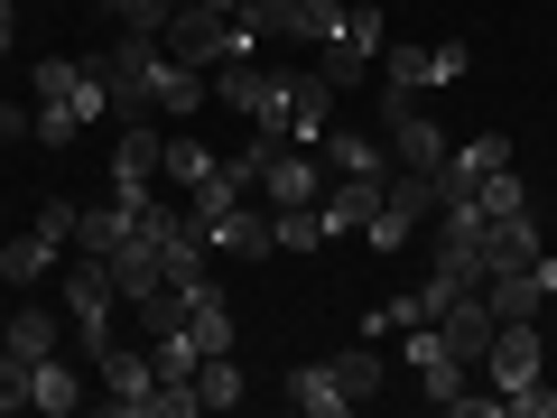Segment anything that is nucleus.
<instances>
[{
    "instance_id": "f257e3e1",
    "label": "nucleus",
    "mask_w": 557,
    "mask_h": 418,
    "mask_svg": "<svg viewBox=\"0 0 557 418\" xmlns=\"http://www.w3.org/2000/svg\"><path fill=\"white\" fill-rule=\"evenodd\" d=\"M102 75H112V112H121V121H131V112L186 121V112H205V102H214V84H205L196 65H177L159 38H139V28H121V38L102 47Z\"/></svg>"
},
{
    "instance_id": "f03ea898",
    "label": "nucleus",
    "mask_w": 557,
    "mask_h": 418,
    "mask_svg": "<svg viewBox=\"0 0 557 418\" xmlns=\"http://www.w3.org/2000/svg\"><path fill=\"white\" fill-rule=\"evenodd\" d=\"M28 94H38L28 131H38L47 149H75V139L94 131L102 112H112V75H102V57H38Z\"/></svg>"
},
{
    "instance_id": "7ed1b4c3",
    "label": "nucleus",
    "mask_w": 557,
    "mask_h": 418,
    "mask_svg": "<svg viewBox=\"0 0 557 418\" xmlns=\"http://www.w3.org/2000/svg\"><path fill=\"white\" fill-rule=\"evenodd\" d=\"M159 47L177 65H196V75H214V65H233V57H260V28L251 20H214V10H196V0H177V20L159 28Z\"/></svg>"
},
{
    "instance_id": "20e7f679",
    "label": "nucleus",
    "mask_w": 557,
    "mask_h": 418,
    "mask_svg": "<svg viewBox=\"0 0 557 418\" xmlns=\"http://www.w3.org/2000/svg\"><path fill=\"white\" fill-rule=\"evenodd\" d=\"M428 223H437V186H428V168H391V186H381L362 242H372V251H409Z\"/></svg>"
},
{
    "instance_id": "39448f33",
    "label": "nucleus",
    "mask_w": 557,
    "mask_h": 418,
    "mask_svg": "<svg viewBox=\"0 0 557 418\" xmlns=\"http://www.w3.org/2000/svg\"><path fill=\"white\" fill-rule=\"evenodd\" d=\"M381 47H391V38H381V10H372V0H344L335 28H325V47H317V75L344 94V84H362L381 65Z\"/></svg>"
},
{
    "instance_id": "423d86ee",
    "label": "nucleus",
    "mask_w": 557,
    "mask_h": 418,
    "mask_svg": "<svg viewBox=\"0 0 557 418\" xmlns=\"http://www.w3.org/2000/svg\"><path fill=\"white\" fill-rule=\"evenodd\" d=\"M94 381H102V409H112V418H149V409H159V362H149V344H139V354H131V344H102V354H94Z\"/></svg>"
},
{
    "instance_id": "0eeeda50",
    "label": "nucleus",
    "mask_w": 557,
    "mask_h": 418,
    "mask_svg": "<svg viewBox=\"0 0 557 418\" xmlns=\"http://www.w3.org/2000/svg\"><path fill=\"white\" fill-rule=\"evenodd\" d=\"M186 223H196V242H205V251H223V260H270L278 251V214L260 196L223 205V214H186Z\"/></svg>"
},
{
    "instance_id": "6e6552de",
    "label": "nucleus",
    "mask_w": 557,
    "mask_h": 418,
    "mask_svg": "<svg viewBox=\"0 0 557 418\" xmlns=\"http://www.w3.org/2000/svg\"><path fill=\"white\" fill-rule=\"evenodd\" d=\"M493 168H511V139L502 131H483V139H456L437 168H428V186H437V214L446 205H474V186L493 177Z\"/></svg>"
},
{
    "instance_id": "1a4fd4ad",
    "label": "nucleus",
    "mask_w": 557,
    "mask_h": 418,
    "mask_svg": "<svg viewBox=\"0 0 557 418\" xmlns=\"http://www.w3.org/2000/svg\"><path fill=\"white\" fill-rule=\"evenodd\" d=\"M159 159H168V131H159V112H131L121 121V149H112V196H159Z\"/></svg>"
},
{
    "instance_id": "9d476101",
    "label": "nucleus",
    "mask_w": 557,
    "mask_h": 418,
    "mask_svg": "<svg viewBox=\"0 0 557 418\" xmlns=\"http://www.w3.org/2000/svg\"><path fill=\"white\" fill-rule=\"evenodd\" d=\"M381 139H391V159H399V168H437L446 149H456L437 121L418 112V94H391V84H381Z\"/></svg>"
},
{
    "instance_id": "9b49d317",
    "label": "nucleus",
    "mask_w": 557,
    "mask_h": 418,
    "mask_svg": "<svg viewBox=\"0 0 557 418\" xmlns=\"http://www.w3.org/2000/svg\"><path fill=\"white\" fill-rule=\"evenodd\" d=\"M335 10H344V0H251L242 20H251L260 38H278V47H325Z\"/></svg>"
},
{
    "instance_id": "f8f14e48",
    "label": "nucleus",
    "mask_w": 557,
    "mask_h": 418,
    "mask_svg": "<svg viewBox=\"0 0 557 418\" xmlns=\"http://www.w3.org/2000/svg\"><path fill=\"white\" fill-rule=\"evenodd\" d=\"M325 196V149H288L278 139L270 168H260V205H317Z\"/></svg>"
},
{
    "instance_id": "ddd939ff",
    "label": "nucleus",
    "mask_w": 557,
    "mask_h": 418,
    "mask_svg": "<svg viewBox=\"0 0 557 418\" xmlns=\"http://www.w3.org/2000/svg\"><path fill=\"white\" fill-rule=\"evenodd\" d=\"M409 372L428 381V399H456V391H465V354L437 335V317H418V325H409Z\"/></svg>"
},
{
    "instance_id": "4468645a",
    "label": "nucleus",
    "mask_w": 557,
    "mask_h": 418,
    "mask_svg": "<svg viewBox=\"0 0 557 418\" xmlns=\"http://www.w3.org/2000/svg\"><path fill=\"white\" fill-rule=\"evenodd\" d=\"M381 186H391V177H325V196H317V223H325V242L362 233V223H372V205H381Z\"/></svg>"
},
{
    "instance_id": "2eb2a0df",
    "label": "nucleus",
    "mask_w": 557,
    "mask_h": 418,
    "mask_svg": "<svg viewBox=\"0 0 557 418\" xmlns=\"http://www.w3.org/2000/svg\"><path fill=\"white\" fill-rule=\"evenodd\" d=\"M278 399H288L298 418H354V391L335 381V362H298V372L278 381Z\"/></svg>"
},
{
    "instance_id": "dca6fc26",
    "label": "nucleus",
    "mask_w": 557,
    "mask_h": 418,
    "mask_svg": "<svg viewBox=\"0 0 557 418\" xmlns=\"http://www.w3.org/2000/svg\"><path fill=\"white\" fill-rule=\"evenodd\" d=\"M177 298H186V335H196V354H233V298H223L214 279L177 288Z\"/></svg>"
},
{
    "instance_id": "f3484780",
    "label": "nucleus",
    "mask_w": 557,
    "mask_h": 418,
    "mask_svg": "<svg viewBox=\"0 0 557 418\" xmlns=\"http://www.w3.org/2000/svg\"><path fill=\"white\" fill-rule=\"evenodd\" d=\"M493 325H502V317H493V298H483V288H465V298L437 317V335L456 344V354H465V372H474V362H483V344H493Z\"/></svg>"
},
{
    "instance_id": "a211bd4d",
    "label": "nucleus",
    "mask_w": 557,
    "mask_h": 418,
    "mask_svg": "<svg viewBox=\"0 0 557 418\" xmlns=\"http://www.w3.org/2000/svg\"><path fill=\"white\" fill-rule=\"evenodd\" d=\"M84 399H94V391H84V372H75L65 354H38V362H28V409L65 418V409H84Z\"/></svg>"
},
{
    "instance_id": "6ab92c4d",
    "label": "nucleus",
    "mask_w": 557,
    "mask_h": 418,
    "mask_svg": "<svg viewBox=\"0 0 557 418\" xmlns=\"http://www.w3.org/2000/svg\"><path fill=\"white\" fill-rule=\"evenodd\" d=\"M317 149H325V177H391V139H362V131H325L317 139Z\"/></svg>"
},
{
    "instance_id": "aec40b11",
    "label": "nucleus",
    "mask_w": 557,
    "mask_h": 418,
    "mask_svg": "<svg viewBox=\"0 0 557 418\" xmlns=\"http://www.w3.org/2000/svg\"><path fill=\"white\" fill-rule=\"evenodd\" d=\"M57 251H65V242H47L38 223H28L20 242H0V279H10V288H38V279L57 270Z\"/></svg>"
},
{
    "instance_id": "412c9836",
    "label": "nucleus",
    "mask_w": 557,
    "mask_h": 418,
    "mask_svg": "<svg viewBox=\"0 0 557 418\" xmlns=\"http://www.w3.org/2000/svg\"><path fill=\"white\" fill-rule=\"evenodd\" d=\"M381 84H391V94H428V84H437V47H428V38L381 47Z\"/></svg>"
},
{
    "instance_id": "4be33fe9",
    "label": "nucleus",
    "mask_w": 557,
    "mask_h": 418,
    "mask_svg": "<svg viewBox=\"0 0 557 418\" xmlns=\"http://www.w3.org/2000/svg\"><path fill=\"white\" fill-rule=\"evenodd\" d=\"M0 354H20V362L57 354V317H47V307H10V335H0Z\"/></svg>"
},
{
    "instance_id": "5701e85b",
    "label": "nucleus",
    "mask_w": 557,
    "mask_h": 418,
    "mask_svg": "<svg viewBox=\"0 0 557 418\" xmlns=\"http://www.w3.org/2000/svg\"><path fill=\"white\" fill-rule=\"evenodd\" d=\"M214 168H223V159H214V149H205V139H168V159H159V177L177 186V196H196V186L214 177Z\"/></svg>"
},
{
    "instance_id": "b1692460",
    "label": "nucleus",
    "mask_w": 557,
    "mask_h": 418,
    "mask_svg": "<svg viewBox=\"0 0 557 418\" xmlns=\"http://www.w3.org/2000/svg\"><path fill=\"white\" fill-rule=\"evenodd\" d=\"M242 391H251V381H242L233 354H205L196 362V399H205V409H242Z\"/></svg>"
},
{
    "instance_id": "393cba45",
    "label": "nucleus",
    "mask_w": 557,
    "mask_h": 418,
    "mask_svg": "<svg viewBox=\"0 0 557 418\" xmlns=\"http://www.w3.org/2000/svg\"><path fill=\"white\" fill-rule=\"evenodd\" d=\"M139 344H149V362H159V381H196V335H186V325H168V335H139Z\"/></svg>"
},
{
    "instance_id": "a878e982",
    "label": "nucleus",
    "mask_w": 557,
    "mask_h": 418,
    "mask_svg": "<svg viewBox=\"0 0 557 418\" xmlns=\"http://www.w3.org/2000/svg\"><path fill=\"white\" fill-rule=\"evenodd\" d=\"M325 362H335V381L354 391V409L381 391V354H372V344H344V354H325Z\"/></svg>"
},
{
    "instance_id": "bb28decb",
    "label": "nucleus",
    "mask_w": 557,
    "mask_h": 418,
    "mask_svg": "<svg viewBox=\"0 0 557 418\" xmlns=\"http://www.w3.org/2000/svg\"><path fill=\"white\" fill-rule=\"evenodd\" d=\"M270 214H278V251H317V242H325L317 205H270Z\"/></svg>"
},
{
    "instance_id": "cd10ccee",
    "label": "nucleus",
    "mask_w": 557,
    "mask_h": 418,
    "mask_svg": "<svg viewBox=\"0 0 557 418\" xmlns=\"http://www.w3.org/2000/svg\"><path fill=\"white\" fill-rule=\"evenodd\" d=\"M418 317H428V307H418V288H399V298H381L372 317H362V335H409Z\"/></svg>"
},
{
    "instance_id": "c85d7f7f",
    "label": "nucleus",
    "mask_w": 557,
    "mask_h": 418,
    "mask_svg": "<svg viewBox=\"0 0 557 418\" xmlns=\"http://www.w3.org/2000/svg\"><path fill=\"white\" fill-rule=\"evenodd\" d=\"M102 10H112L121 28H139V38H159V28L177 20V0H102Z\"/></svg>"
},
{
    "instance_id": "c756f323",
    "label": "nucleus",
    "mask_w": 557,
    "mask_h": 418,
    "mask_svg": "<svg viewBox=\"0 0 557 418\" xmlns=\"http://www.w3.org/2000/svg\"><path fill=\"white\" fill-rule=\"evenodd\" d=\"M502 418H557V391L548 381H520V391H502Z\"/></svg>"
},
{
    "instance_id": "7c9ffc66",
    "label": "nucleus",
    "mask_w": 557,
    "mask_h": 418,
    "mask_svg": "<svg viewBox=\"0 0 557 418\" xmlns=\"http://www.w3.org/2000/svg\"><path fill=\"white\" fill-rule=\"evenodd\" d=\"M75 223H84V205H65V196L38 205V233H47V242H75Z\"/></svg>"
},
{
    "instance_id": "2f4dec72",
    "label": "nucleus",
    "mask_w": 557,
    "mask_h": 418,
    "mask_svg": "<svg viewBox=\"0 0 557 418\" xmlns=\"http://www.w3.org/2000/svg\"><path fill=\"white\" fill-rule=\"evenodd\" d=\"M0 409H28V362L0 354Z\"/></svg>"
},
{
    "instance_id": "473e14b6",
    "label": "nucleus",
    "mask_w": 557,
    "mask_h": 418,
    "mask_svg": "<svg viewBox=\"0 0 557 418\" xmlns=\"http://www.w3.org/2000/svg\"><path fill=\"white\" fill-rule=\"evenodd\" d=\"M465 65H474V47H465V38H437V84H456Z\"/></svg>"
},
{
    "instance_id": "72a5a7b5",
    "label": "nucleus",
    "mask_w": 557,
    "mask_h": 418,
    "mask_svg": "<svg viewBox=\"0 0 557 418\" xmlns=\"http://www.w3.org/2000/svg\"><path fill=\"white\" fill-rule=\"evenodd\" d=\"M10 139H28V112H20L10 94H0V149H10Z\"/></svg>"
},
{
    "instance_id": "f704fd0d",
    "label": "nucleus",
    "mask_w": 557,
    "mask_h": 418,
    "mask_svg": "<svg viewBox=\"0 0 557 418\" xmlns=\"http://www.w3.org/2000/svg\"><path fill=\"white\" fill-rule=\"evenodd\" d=\"M10 38H20V0H0V57H10Z\"/></svg>"
},
{
    "instance_id": "c9c22d12",
    "label": "nucleus",
    "mask_w": 557,
    "mask_h": 418,
    "mask_svg": "<svg viewBox=\"0 0 557 418\" xmlns=\"http://www.w3.org/2000/svg\"><path fill=\"white\" fill-rule=\"evenodd\" d=\"M196 10H214V20H242V10H251V0H196Z\"/></svg>"
}]
</instances>
